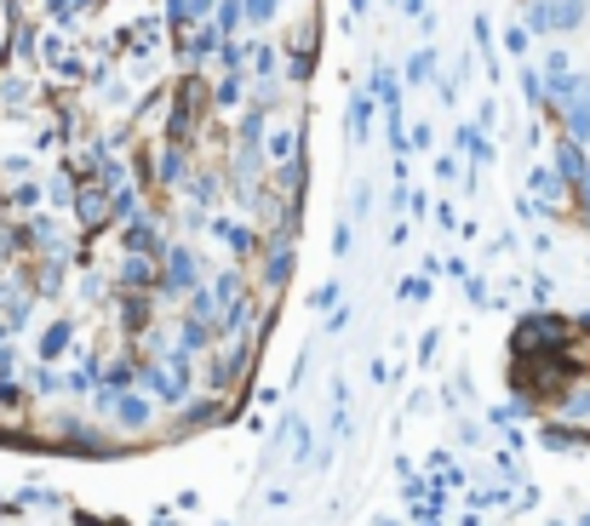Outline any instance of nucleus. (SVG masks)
<instances>
[{
	"label": "nucleus",
	"mask_w": 590,
	"mask_h": 526,
	"mask_svg": "<svg viewBox=\"0 0 590 526\" xmlns=\"http://www.w3.org/2000/svg\"><path fill=\"white\" fill-rule=\"evenodd\" d=\"M510 384L550 429L590 440V327L528 320L510 355Z\"/></svg>",
	"instance_id": "f03ea898"
},
{
	"label": "nucleus",
	"mask_w": 590,
	"mask_h": 526,
	"mask_svg": "<svg viewBox=\"0 0 590 526\" xmlns=\"http://www.w3.org/2000/svg\"><path fill=\"white\" fill-rule=\"evenodd\" d=\"M322 0H0V447L218 429L282 315Z\"/></svg>",
	"instance_id": "f257e3e1"
}]
</instances>
